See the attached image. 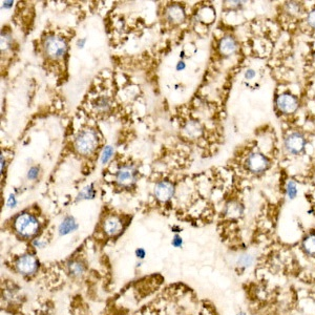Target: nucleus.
I'll return each mask as SVG.
<instances>
[{
	"instance_id": "obj_1",
	"label": "nucleus",
	"mask_w": 315,
	"mask_h": 315,
	"mask_svg": "<svg viewBox=\"0 0 315 315\" xmlns=\"http://www.w3.org/2000/svg\"><path fill=\"white\" fill-rule=\"evenodd\" d=\"M14 228L21 237L30 238L38 234L40 223L35 216L27 214V212H22L14 220Z\"/></svg>"
},
{
	"instance_id": "obj_2",
	"label": "nucleus",
	"mask_w": 315,
	"mask_h": 315,
	"mask_svg": "<svg viewBox=\"0 0 315 315\" xmlns=\"http://www.w3.org/2000/svg\"><path fill=\"white\" fill-rule=\"evenodd\" d=\"M99 143L98 136L93 129H83L75 139V148L82 156L91 155L97 148Z\"/></svg>"
},
{
	"instance_id": "obj_3",
	"label": "nucleus",
	"mask_w": 315,
	"mask_h": 315,
	"mask_svg": "<svg viewBox=\"0 0 315 315\" xmlns=\"http://www.w3.org/2000/svg\"><path fill=\"white\" fill-rule=\"evenodd\" d=\"M44 53L49 58L53 60H59L64 57L67 52L66 41L58 36L47 37L43 43Z\"/></svg>"
},
{
	"instance_id": "obj_4",
	"label": "nucleus",
	"mask_w": 315,
	"mask_h": 315,
	"mask_svg": "<svg viewBox=\"0 0 315 315\" xmlns=\"http://www.w3.org/2000/svg\"><path fill=\"white\" fill-rule=\"evenodd\" d=\"M138 170L133 165H123L116 174V181L122 187H131L136 183Z\"/></svg>"
},
{
	"instance_id": "obj_5",
	"label": "nucleus",
	"mask_w": 315,
	"mask_h": 315,
	"mask_svg": "<svg viewBox=\"0 0 315 315\" xmlns=\"http://www.w3.org/2000/svg\"><path fill=\"white\" fill-rule=\"evenodd\" d=\"M16 268L23 276H31L38 269L37 258L32 255H24L17 259Z\"/></svg>"
},
{
	"instance_id": "obj_6",
	"label": "nucleus",
	"mask_w": 315,
	"mask_h": 315,
	"mask_svg": "<svg viewBox=\"0 0 315 315\" xmlns=\"http://www.w3.org/2000/svg\"><path fill=\"white\" fill-rule=\"evenodd\" d=\"M305 138L300 133H292L285 140V147L290 154L297 155L303 152L305 147Z\"/></svg>"
},
{
	"instance_id": "obj_7",
	"label": "nucleus",
	"mask_w": 315,
	"mask_h": 315,
	"mask_svg": "<svg viewBox=\"0 0 315 315\" xmlns=\"http://www.w3.org/2000/svg\"><path fill=\"white\" fill-rule=\"evenodd\" d=\"M276 105L278 109L284 114H292L298 107V101L290 94H282L276 99Z\"/></svg>"
},
{
	"instance_id": "obj_8",
	"label": "nucleus",
	"mask_w": 315,
	"mask_h": 315,
	"mask_svg": "<svg viewBox=\"0 0 315 315\" xmlns=\"http://www.w3.org/2000/svg\"><path fill=\"white\" fill-rule=\"evenodd\" d=\"M246 164H247V167L251 173L259 174L267 169V167L269 165V162L264 155L256 153L249 156Z\"/></svg>"
},
{
	"instance_id": "obj_9",
	"label": "nucleus",
	"mask_w": 315,
	"mask_h": 315,
	"mask_svg": "<svg viewBox=\"0 0 315 315\" xmlns=\"http://www.w3.org/2000/svg\"><path fill=\"white\" fill-rule=\"evenodd\" d=\"M175 194V187L169 181H161L156 184L155 196L161 202H167L173 197Z\"/></svg>"
},
{
	"instance_id": "obj_10",
	"label": "nucleus",
	"mask_w": 315,
	"mask_h": 315,
	"mask_svg": "<svg viewBox=\"0 0 315 315\" xmlns=\"http://www.w3.org/2000/svg\"><path fill=\"white\" fill-rule=\"evenodd\" d=\"M123 229V223L121 218L116 216H109L103 223V231L108 236H116L121 234Z\"/></svg>"
},
{
	"instance_id": "obj_11",
	"label": "nucleus",
	"mask_w": 315,
	"mask_h": 315,
	"mask_svg": "<svg viewBox=\"0 0 315 315\" xmlns=\"http://www.w3.org/2000/svg\"><path fill=\"white\" fill-rule=\"evenodd\" d=\"M185 11L180 4H171L166 11V18L173 23H181L185 19Z\"/></svg>"
},
{
	"instance_id": "obj_12",
	"label": "nucleus",
	"mask_w": 315,
	"mask_h": 315,
	"mask_svg": "<svg viewBox=\"0 0 315 315\" xmlns=\"http://www.w3.org/2000/svg\"><path fill=\"white\" fill-rule=\"evenodd\" d=\"M218 49H220V53L223 56H231L237 50L236 40L231 36H226L220 41Z\"/></svg>"
},
{
	"instance_id": "obj_13",
	"label": "nucleus",
	"mask_w": 315,
	"mask_h": 315,
	"mask_svg": "<svg viewBox=\"0 0 315 315\" xmlns=\"http://www.w3.org/2000/svg\"><path fill=\"white\" fill-rule=\"evenodd\" d=\"M302 250L308 257H315V232H309L302 241Z\"/></svg>"
},
{
	"instance_id": "obj_14",
	"label": "nucleus",
	"mask_w": 315,
	"mask_h": 315,
	"mask_svg": "<svg viewBox=\"0 0 315 315\" xmlns=\"http://www.w3.org/2000/svg\"><path fill=\"white\" fill-rule=\"evenodd\" d=\"M77 229H78V224L76 223V221H75V218L73 217L67 216L63 218V221L60 223L58 231H59V235L61 236H63L72 234V232L76 231Z\"/></svg>"
},
{
	"instance_id": "obj_15",
	"label": "nucleus",
	"mask_w": 315,
	"mask_h": 315,
	"mask_svg": "<svg viewBox=\"0 0 315 315\" xmlns=\"http://www.w3.org/2000/svg\"><path fill=\"white\" fill-rule=\"evenodd\" d=\"M244 214V206L236 201H231L225 206V215L230 218H238Z\"/></svg>"
},
{
	"instance_id": "obj_16",
	"label": "nucleus",
	"mask_w": 315,
	"mask_h": 315,
	"mask_svg": "<svg viewBox=\"0 0 315 315\" xmlns=\"http://www.w3.org/2000/svg\"><path fill=\"white\" fill-rule=\"evenodd\" d=\"M256 263V256L251 253H243L236 259V265L241 269H248Z\"/></svg>"
},
{
	"instance_id": "obj_17",
	"label": "nucleus",
	"mask_w": 315,
	"mask_h": 315,
	"mask_svg": "<svg viewBox=\"0 0 315 315\" xmlns=\"http://www.w3.org/2000/svg\"><path fill=\"white\" fill-rule=\"evenodd\" d=\"M185 133L187 134L188 137H191V138H197L202 133L201 125L195 121L188 122L186 126H185Z\"/></svg>"
},
{
	"instance_id": "obj_18",
	"label": "nucleus",
	"mask_w": 315,
	"mask_h": 315,
	"mask_svg": "<svg viewBox=\"0 0 315 315\" xmlns=\"http://www.w3.org/2000/svg\"><path fill=\"white\" fill-rule=\"evenodd\" d=\"M68 269H70L71 275L75 277H80L83 276V273L85 271V267L79 261H74L68 266Z\"/></svg>"
},
{
	"instance_id": "obj_19",
	"label": "nucleus",
	"mask_w": 315,
	"mask_h": 315,
	"mask_svg": "<svg viewBox=\"0 0 315 315\" xmlns=\"http://www.w3.org/2000/svg\"><path fill=\"white\" fill-rule=\"evenodd\" d=\"M96 197V190L94 188L93 185H88L85 188L82 189L80 191V194L77 197V201H82V200H92Z\"/></svg>"
},
{
	"instance_id": "obj_20",
	"label": "nucleus",
	"mask_w": 315,
	"mask_h": 315,
	"mask_svg": "<svg viewBox=\"0 0 315 315\" xmlns=\"http://www.w3.org/2000/svg\"><path fill=\"white\" fill-rule=\"evenodd\" d=\"M109 107H111V103H109L108 98L105 97L99 98L95 103V108L99 112H106Z\"/></svg>"
},
{
	"instance_id": "obj_21",
	"label": "nucleus",
	"mask_w": 315,
	"mask_h": 315,
	"mask_svg": "<svg viewBox=\"0 0 315 315\" xmlns=\"http://www.w3.org/2000/svg\"><path fill=\"white\" fill-rule=\"evenodd\" d=\"M114 153H115V149H114L113 146H111V145L105 146L104 149H103V152H102V154H101V158H100L101 163L102 164H106L109 160L112 159Z\"/></svg>"
},
{
	"instance_id": "obj_22",
	"label": "nucleus",
	"mask_w": 315,
	"mask_h": 315,
	"mask_svg": "<svg viewBox=\"0 0 315 315\" xmlns=\"http://www.w3.org/2000/svg\"><path fill=\"white\" fill-rule=\"evenodd\" d=\"M286 193H287V197H288L289 200H294V198L296 197V196H297V187H296L295 182H293V181L288 182V184H287Z\"/></svg>"
},
{
	"instance_id": "obj_23",
	"label": "nucleus",
	"mask_w": 315,
	"mask_h": 315,
	"mask_svg": "<svg viewBox=\"0 0 315 315\" xmlns=\"http://www.w3.org/2000/svg\"><path fill=\"white\" fill-rule=\"evenodd\" d=\"M286 11L290 15H297L300 12V4L297 2H288L286 4Z\"/></svg>"
},
{
	"instance_id": "obj_24",
	"label": "nucleus",
	"mask_w": 315,
	"mask_h": 315,
	"mask_svg": "<svg viewBox=\"0 0 315 315\" xmlns=\"http://www.w3.org/2000/svg\"><path fill=\"white\" fill-rule=\"evenodd\" d=\"M39 175V168L37 166H33L27 171V179L29 180H36Z\"/></svg>"
},
{
	"instance_id": "obj_25",
	"label": "nucleus",
	"mask_w": 315,
	"mask_h": 315,
	"mask_svg": "<svg viewBox=\"0 0 315 315\" xmlns=\"http://www.w3.org/2000/svg\"><path fill=\"white\" fill-rule=\"evenodd\" d=\"M11 42H12V39L9 35H6V34H4V36L2 35L1 36V49L3 51L6 50V49H9L10 45H11Z\"/></svg>"
},
{
	"instance_id": "obj_26",
	"label": "nucleus",
	"mask_w": 315,
	"mask_h": 315,
	"mask_svg": "<svg viewBox=\"0 0 315 315\" xmlns=\"http://www.w3.org/2000/svg\"><path fill=\"white\" fill-rule=\"evenodd\" d=\"M307 21H308V24H309L312 29L315 30V10L311 11L309 14H308Z\"/></svg>"
},
{
	"instance_id": "obj_27",
	"label": "nucleus",
	"mask_w": 315,
	"mask_h": 315,
	"mask_svg": "<svg viewBox=\"0 0 315 315\" xmlns=\"http://www.w3.org/2000/svg\"><path fill=\"white\" fill-rule=\"evenodd\" d=\"M182 245H183V239H182V237L180 236L176 235L174 236V239H173V246H174V247H176V248H180V247H182Z\"/></svg>"
},
{
	"instance_id": "obj_28",
	"label": "nucleus",
	"mask_w": 315,
	"mask_h": 315,
	"mask_svg": "<svg viewBox=\"0 0 315 315\" xmlns=\"http://www.w3.org/2000/svg\"><path fill=\"white\" fill-rule=\"evenodd\" d=\"M17 205V200H16V197L14 195H11L10 197H9V200H8V206L9 207H15Z\"/></svg>"
},
{
	"instance_id": "obj_29",
	"label": "nucleus",
	"mask_w": 315,
	"mask_h": 315,
	"mask_svg": "<svg viewBox=\"0 0 315 315\" xmlns=\"http://www.w3.org/2000/svg\"><path fill=\"white\" fill-rule=\"evenodd\" d=\"M136 256H137V257H138V258L143 259V258L145 257V256H146V252H145V250L143 249V248H139V249L136 250Z\"/></svg>"
},
{
	"instance_id": "obj_30",
	"label": "nucleus",
	"mask_w": 315,
	"mask_h": 315,
	"mask_svg": "<svg viewBox=\"0 0 315 315\" xmlns=\"http://www.w3.org/2000/svg\"><path fill=\"white\" fill-rule=\"evenodd\" d=\"M255 77H256V72L255 71H253V70H247V71H246V73H245V78L246 79L250 80V79L255 78Z\"/></svg>"
},
{
	"instance_id": "obj_31",
	"label": "nucleus",
	"mask_w": 315,
	"mask_h": 315,
	"mask_svg": "<svg viewBox=\"0 0 315 315\" xmlns=\"http://www.w3.org/2000/svg\"><path fill=\"white\" fill-rule=\"evenodd\" d=\"M185 67H186V64H185L184 61H179V62H177V66H176L177 71H179V72L183 71Z\"/></svg>"
},
{
	"instance_id": "obj_32",
	"label": "nucleus",
	"mask_w": 315,
	"mask_h": 315,
	"mask_svg": "<svg viewBox=\"0 0 315 315\" xmlns=\"http://www.w3.org/2000/svg\"><path fill=\"white\" fill-rule=\"evenodd\" d=\"M85 43H86V39H85V38H83V39H80V40H78V42H77V46L79 47V49H83L84 45H85Z\"/></svg>"
},
{
	"instance_id": "obj_33",
	"label": "nucleus",
	"mask_w": 315,
	"mask_h": 315,
	"mask_svg": "<svg viewBox=\"0 0 315 315\" xmlns=\"http://www.w3.org/2000/svg\"><path fill=\"white\" fill-rule=\"evenodd\" d=\"M13 1H4V2H2V8H4V9H11L12 8V6H13Z\"/></svg>"
},
{
	"instance_id": "obj_34",
	"label": "nucleus",
	"mask_w": 315,
	"mask_h": 315,
	"mask_svg": "<svg viewBox=\"0 0 315 315\" xmlns=\"http://www.w3.org/2000/svg\"><path fill=\"white\" fill-rule=\"evenodd\" d=\"M236 315H248L247 313H246V312H244V311H239L238 313H236Z\"/></svg>"
}]
</instances>
